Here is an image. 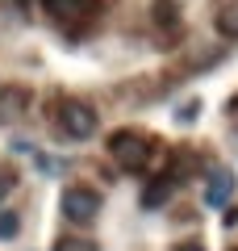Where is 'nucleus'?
Instances as JSON below:
<instances>
[{"instance_id": "9", "label": "nucleus", "mask_w": 238, "mask_h": 251, "mask_svg": "<svg viewBox=\"0 0 238 251\" xmlns=\"http://www.w3.org/2000/svg\"><path fill=\"white\" fill-rule=\"evenodd\" d=\"M54 251H96V243H92V239H75V234H67V239L54 243Z\"/></svg>"}, {"instance_id": "4", "label": "nucleus", "mask_w": 238, "mask_h": 251, "mask_svg": "<svg viewBox=\"0 0 238 251\" xmlns=\"http://www.w3.org/2000/svg\"><path fill=\"white\" fill-rule=\"evenodd\" d=\"M84 4H88V0H42V13H46V21H50V25L67 29L71 21H79Z\"/></svg>"}, {"instance_id": "12", "label": "nucleus", "mask_w": 238, "mask_h": 251, "mask_svg": "<svg viewBox=\"0 0 238 251\" xmlns=\"http://www.w3.org/2000/svg\"><path fill=\"white\" fill-rule=\"evenodd\" d=\"M4 193H9V176H0V197H4Z\"/></svg>"}, {"instance_id": "10", "label": "nucleus", "mask_w": 238, "mask_h": 251, "mask_svg": "<svg viewBox=\"0 0 238 251\" xmlns=\"http://www.w3.org/2000/svg\"><path fill=\"white\" fill-rule=\"evenodd\" d=\"M17 230H21V218L13 209H0V239H13Z\"/></svg>"}, {"instance_id": "7", "label": "nucleus", "mask_w": 238, "mask_h": 251, "mask_svg": "<svg viewBox=\"0 0 238 251\" xmlns=\"http://www.w3.org/2000/svg\"><path fill=\"white\" fill-rule=\"evenodd\" d=\"M150 21H155L163 34H167V29H176V21H180L176 0H155V9H150Z\"/></svg>"}, {"instance_id": "5", "label": "nucleus", "mask_w": 238, "mask_h": 251, "mask_svg": "<svg viewBox=\"0 0 238 251\" xmlns=\"http://www.w3.org/2000/svg\"><path fill=\"white\" fill-rule=\"evenodd\" d=\"M230 193H234V176H230V172H217V176L209 180V188H205V205L221 209L230 201Z\"/></svg>"}, {"instance_id": "3", "label": "nucleus", "mask_w": 238, "mask_h": 251, "mask_svg": "<svg viewBox=\"0 0 238 251\" xmlns=\"http://www.w3.org/2000/svg\"><path fill=\"white\" fill-rule=\"evenodd\" d=\"M59 130L67 138H92L96 134V109L88 100H63L59 105Z\"/></svg>"}, {"instance_id": "8", "label": "nucleus", "mask_w": 238, "mask_h": 251, "mask_svg": "<svg viewBox=\"0 0 238 251\" xmlns=\"http://www.w3.org/2000/svg\"><path fill=\"white\" fill-rule=\"evenodd\" d=\"M217 29L226 38H238V4H226V9L217 13Z\"/></svg>"}, {"instance_id": "2", "label": "nucleus", "mask_w": 238, "mask_h": 251, "mask_svg": "<svg viewBox=\"0 0 238 251\" xmlns=\"http://www.w3.org/2000/svg\"><path fill=\"white\" fill-rule=\"evenodd\" d=\"M63 218L67 222H92V218L100 214V193L96 188H88V184H71V188H63Z\"/></svg>"}, {"instance_id": "6", "label": "nucleus", "mask_w": 238, "mask_h": 251, "mask_svg": "<svg viewBox=\"0 0 238 251\" xmlns=\"http://www.w3.org/2000/svg\"><path fill=\"white\" fill-rule=\"evenodd\" d=\"M171 197V176H155L146 188H142V209H159V205H167Z\"/></svg>"}, {"instance_id": "1", "label": "nucleus", "mask_w": 238, "mask_h": 251, "mask_svg": "<svg viewBox=\"0 0 238 251\" xmlns=\"http://www.w3.org/2000/svg\"><path fill=\"white\" fill-rule=\"evenodd\" d=\"M109 155H113L125 172H138V168H146V159H150V143L142 134H134V130H117V134L109 138Z\"/></svg>"}, {"instance_id": "11", "label": "nucleus", "mask_w": 238, "mask_h": 251, "mask_svg": "<svg viewBox=\"0 0 238 251\" xmlns=\"http://www.w3.org/2000/svg\"><path fill=\"white\" fill-rule=\"evenodd\" d=\"M176 251H205V247H201V243H180Z\"/></svg>"}]
</instances>
